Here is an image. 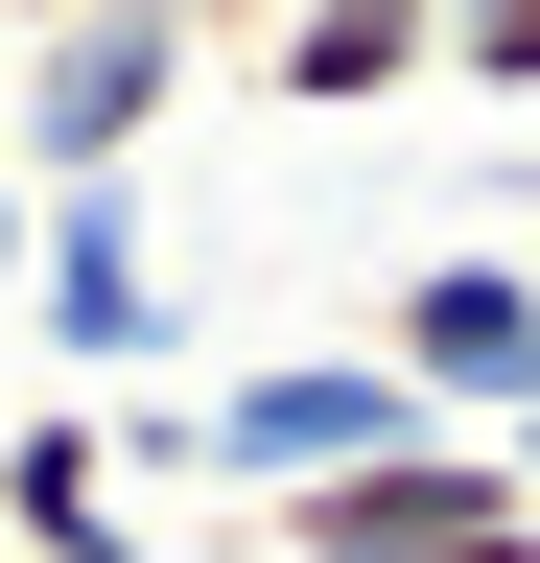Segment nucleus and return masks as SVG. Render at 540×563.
I'll list each match as a JSON object with an SVG mask.
<instances>
[{
	"label": "nucleus",
	"instance_id": "obj_12",
	"mask_svg": "<svg viewBox=\"0 0 540 563\" xmlns=\"http://www.w3.org/2000/svg\"><path fill=\"white\" fill-rule=\"evenodd\" d=\"M494 258H517V282H540V235H494Z\"/></svg>",
	"mask_w": 540,
	"mask_h": 563
},
{
	"label": "nucleus",
	"instance_id": "obj_10",
	"mask_svg": "<svg viewBox=\"0 0 540 563\" xmlns=\"http://www.w3.org/2000/svg\"><path fill=\"white\" fill-rule=\"evenodd\" d=\"M0 282H24V165H0Z\"/></svg>",
	"mask_w": 540,
	"mask_h": 563
},
{
	"label": "nucleus",
	"instance_id": "obj_4",
	"mask_svg": "<svg viewBox=\"0 0 540 563\" xmlns=\"http://www.w3.org/2000/svg\"><path fill=\"white\" fill-rule=\"evenodd\" d=\"M376 376L423 399L447 446L540 422V282H517V258H423V282H376Z\"/></svg>",
	"mask_w": 540,
	"mask_h": 563
},
{
	"label": "nucleus",
	"instance_id": "obj_9",
	"mask_svg": "<svg viewBox=\"0 0 540 563\" xmlns=\"http://www.w3.org/2000/svg\"><path fill=\"white\" fill-rule=\"evenodd\" d=\"M47 24H71V0H0V47H47Z\"/></svg>",
	"mask_w": 540,
	"mask_h": 563
},
{
	"label": "nucleus",
	"instance_id": "obj_8",
	"mask_svg": "<svg viewBox=\"0 0 540 563\" xmlns=\"http://www.w3.org/2000/svg\"><path fill=\"white\" fill-rule=\"evenodd\" d=\"M142 24H165L188 70H212V47H258V24H283V0H142Z\"/></svg>",
	"mask_w": 540,
	"mask_h": 563
},
{
	"label": "nucleus",
	"instance_id": "obj_6",
	"mask_svg": "<svg viewBox=\"0 0 540 563\" xmlns=\"http://www.w3.org/2000/svg\"><path fill=\"white\" fill-rule=\"evenodd\" d=\"M423 70H447V0H283L258 24V95H306V118H376Z\"/></svg>",
	"mask_w": 540,
	"mask_h": 563
},
{
	"label": "nucleus",
	"instance_id": "obj_2",
	"mask_svg": "<svg viewBox=\"0 0 540 563\" xmlns=\"http://www.w3.org/2000/svg\"><path fill=\"white\" fill-rule=\"evenodd\" d=\"M258 563H540V493L494 446H399V470H329L258 517Z\"/></svg>",
	"mask_w": 540,
	"mask_h": 563
},
{
	"label": "nucleus",
	"instance_id": "obj_7",
	"mask_svg": "<svg viewBox=\"0 0 540 563\" xmlns=\"http://www.w3.org/2000/svg\"><path fill=\"white\" fill-rule=\"evenodd\" d=\"M447 70L470 95H540V0H447Z\"/></svg>",
	"mask_w": 540,
	"mask_h": 563
},
{
	"label": "nucleus",
	"instance_id": "obj_3",
	"mask_svg": "<svg viewBox=\"0 0 540 563\" xmlns=\"http://www.w3.org/2000/svg\"><path fill=\"white\" fill-rule=\"evenodd\" d=\"M165 118H188V47L142 24V0H71V24L24 47V141H0V165L24 188H142Z\"/></svg>",
	"mask_w": 540,
	"mask_h": 563
},
{
	"label": "nucleus",
	"instance_id": "obj_5",
	"mask_svg": "<svg viewBox=\"0 0 540 563\" xmlns=\"http://www.w3.org/2000/svg\"><path fill=\"white\" fill-rule=\"evenodd\" d=\"M24 329L71 352V376H142V352H188L165 258H142V188H24Z\"/></svg>",
	"mask_w": 540,
	"mask_h": 563
},
{
	"label": "nucleus",
	"instance_id": "obj_1",
	"mask_svg": "<svg viewBox=\"0 0 540 563\" xmlns=\"http://www.w3.org/2000/svg\"><path fill=\"white\" fill-rule=\"evenodd\" d=\"M188 422H212V493H258V517H283V493H329V470H399V446H447V422L376 376V352H258V376H212Z\"/></svg>",
	"mask_w": 540,
	"mask_h": 563
},
{
	"label": "nucleus",
	"instance_id": "obj_11",
	"mask_svg": "<svg viewBox=\"0 0 540 563\" xmlns=\"http://www.w3.org/2000/svg\"><path fill=\"white\" fill-rule=\"evenodd\" d=\"M494 470H517V493H540V422H494Z\"/></svg>",
	"mask_w": 540,
	"mask_h": 563
}]
</instances>
